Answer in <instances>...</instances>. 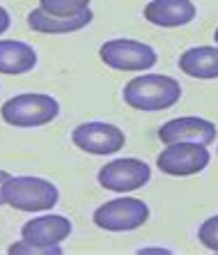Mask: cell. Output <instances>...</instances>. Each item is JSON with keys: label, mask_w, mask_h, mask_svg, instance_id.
<instances>
[{"label": "cell", "mask_w": 218, "mask_h": 255, "mask_svg": "<svg viewBox=\"0 0 218 255\" xmlns=\"http://www.w3.org/2000/svg\"><path fill=\"white\" fill-rule=\"evenodd\" d=\"M74 226L62 214H44L37 219H30L21 228V239L37 246H58L71 235Z\"/></svg>", "instance_id": "30bf717a"}, {"label": "cell", "mask_w": 218, "mask_h": 255, "mask_svg": "<svg viewBox=\"0 0 218 255\" xmlns=\"http://www.w3.org/2000/svg\"><path fill=\"white\" fill-rule=\"evenodd\" d=\"M140 253H170L168 249H140Z\"/></svg>", "instance_id": "ffe728a7"}, {"label": "cell", "mask_w": 218, "mask_h": 255, "mask_svg": "<svg viewBox=\"0 0 218 255\" xmlns=\"http://www.w3.org/2000/svg\"><path fill=\"white\" fill-rule=\"evenodd\" d=\"M216 125L205 118H175L168 120L159 129V140L170 142H198V145H212L216 140Z\"/></svg>", "instance_id": "9c48e42d"}, {"label": "cell", "mask_w": 218, "mask_h": 255, "mask_svg": "<svg viewBox=\"0 0 218 255\" xmlns=\"http://www.w3.org/2000/svg\"><path fill=\"white\" fill-rule=\"evenodd\" d=\"M12 177L7 170H0V205H5V200H2V186H5V182Z\"/></svg>", "instance_id": "d6986e66"}, {"label": "cell", "mask_w": 218, "mask_h": 255, "mask_svg": "<svg viewBox=\"0 0 218 255\" xmlns=\"http://www.w3.org/2000/svg\"><path fill=\"white\" fill-rule=\"evenodd\" d=\"M145 18L159 28H182L195 18L193 0H149L145 5Z\"/></svg>", "instance_id": "8fae6325"}, {"label": "cell", "mask_w": 218, "mask_h": 255, "mask_svg": "<svg viewBox=\"0 0 218 255\" xmlns=\"http://www.w3.org/2000/svg\"><path fill=\"white\" fill-rule=\"evenodd\" d=\"M214 42H216V46H218V28L214 30Z\"/></svg>", "instance_id": "44dd1931"}, {"label": "cell", "mask_w": 218, "mask_h": 255, "mask_svg": "<svg viewBox=\"0 0 218 255\" xmlns=\"http://www.w3.org/2000/svg\"><path fill=\"white\" fill-rule=\"evenodd\" d=\"M122 99L126 106L142 113L168 111L182 99V85L177 78L165 74H142L124 85Z\"/></svg>", "instance_id": "6da1fadb"}, {"label": "cell", "mask_w": 218, "mask_h": 255, "mask_svg": "<svg viewBox=\"0 0 218 255\" xmlns=\"http://www.w3.org/2000/svg\"><path fill=\"white\" fill-rule=\"evenodd\" d=\"M39 7L55 16H78L90 9V0H39Z\"/></svg>", "instance_id": "9a60e30c"}, {"label": "cell", "mask_w": 218, "mask_h": 255, "mask_svg": "<svg viewBox=\"0 0 218 255\" xmlns=\"http://www.w3.org/2000/svg\"><path fill=\"white\" fill-rule=\"evenodd\" d=\"M60 115V104L55 97L41 92H23L7 99L0 106V118L16 129H35L51 125Z\"/></svg>", "instance_id": "3957f363"}, {"label": "cell", "mask_w": 218, "mask_h": 255, "mask_svg": "<svg viewBox=\"0 0 218 255\" xmlns=\"http://www.w3.org/2000/svg\"><path fill=\"white\" fill-rule=\"evenodd\" d=\"M12 25V18H9V12H7L5 7H0V35H5L7 30Z\"/></svg>", "instance_id": "ac0fdd59"}, {"label": "cell", "mask_w": 218, "mask_h": 255, "mask_svg": "<svg viewBox=\"0 0 218 255\" xmlns=\"http://www.w3.org/2000/svg\"><path fill=\"white\" fill-rule=\"evenodd\" d=\"M7 253L12 255H60L62 253V246H37V244H30L25 242V239H21V242L12 244L9 249H7Z\"/></svg>", "instance_id": "e0dca14e"}, {"label": "cell", "mask_w": 218, "mask_h": 255, "mask_svg": "<svg viewBox=\"0 0 218 255\" xmlns=\"http://www.w3.org/2000/svg\"><path fill=\"white\" fill-rule=\"evenodd\" d=\"M216 154H218V147H216Z\"/></svg>", "instance_id": "7402d4cb"}, {"label": "cell", "mask_w": 218, "mask_h": 255, "mask_svg": "<svg viewBox=\"0 0 218 255\" xmlns=\"http://www.w3.org/2000/svg\"><path fill=\"white\" fill-rule=\"evenodd\" d=\"M95 226L106 232H131L149 221V207L140 198H115L95 209Z\"/></svg>", "instance_id": "277c9868"}, {"label": "cell", "mask_w": 218, "mask_h": 255, "mask_svg": "<svg viewBox=\"0 0 218 255\" xmlns=\"http://www.w3.org/2000/svg\"><path fill=\"white\" fill-rule=\"evenodd\" d=\"M37 67V51L18 39H0V74L21 76Z\"/></svg>", "instance_id": "4fadbf2b"}, {"label": "cell", "mask_w": 218, "mask_h": 255, "mask_svg": "<svg viewBox=\"0 0 218 255\" xmlns=\"http://www.w3.org/2000/svg\"><path fill=\"white\" fill-rule=\"evenodd\" d=\"M179 69L191 78H218V46H193L179 55Z\"/></svg>", "instance_id": "5bb4252c"}, {"label": "cell", "mask_w": 218, "mask_h": 255, "mask_svg": "<svg viewBox=\"0 0 218 255\" xmlns=\"http://www.w3.org/2000/svg\"><path fill=\"white\" fill-rule=\"evenodd\" d=\"M99 60L117 71H147L159 62L154 46L138 39H108L99 46Z\"/></svg>", "instance_id": "5b68a950"}, {"label": "cell", "mask_w": 218, "mask_h": 255, "mask_svg": "<svg viewBox=\"0 0 218 255\" xmlns=\"http://www.w3.org/2000/svg\"><path fill=\"white\" fill-rule=\"evenodd\" d=\"M71 140L78 149L88 152L95 156H106V154H115L124 147L126 136L117 125L110 122H83L76 129L71 131Z\"/></svg>", "instance_id": "ba28073f"}, {"label": "cell", "mask_w": 218, "mask_h": 255, "mask_svg": "<svg viewBox=\"0 0 218 255\" xmlns=\"http://www.w3.org/2000/svg\"><path fill=\"white\" fill-rule=\"evenodd\" d=\"M2 200L18 212H48L60 200V191L51 179L16 175L2 186Z\"/></svg>", "instance_id": "7a4b0ae2"}, {"label": "cell", "mask_w": 218, "mask_h": 255, "mask_svg": "<svg viewBox=\"0 0 218 255\" xmlns=\"http://www.w3.org/2000/svg\"><path fill=\"white\" fill-rule=\"evenodd\" d=\"M92 9L78 14V16H55V14L44 12L41 7L32 9L28 14V25L30 30L41 32V35H69V32H78V30L88 28L92 23Z\"/></svg>", "instance_id": "7c38bea8"}, {"label": "cell", "mask_w": 218, "mask_h": 255, "mask_svg": "<svg viewBox=\"0 0 218 255\" xmlns=\"http://www.w3.org/2000/svg\"><path fill=\"white\" fill-rule=\"evenodd\" d=\"M212 161L207 145L198 142H170L156 156V168L170 177H191L202 172Z\"/></svg>", "instance_id": "8992f818"}, {"label": "cell", "mask_w": 218, "mask_h": 255, "mask_svg": "<svg viewBox=\"0 0 218 255\" xmlns=\"http://www.w3.org/2000/svg\"><path fill=\"white\" fill-rule=\"evenodd\" d=\"M198 239H200V244L205 249L218 253V214L202 221V226L198 228Z\"/></svg>", "instance_id": "2e32d148"}, {"label": "cell", "mask_w": 218, "mask_h": 255, "mask_svg": "<svg viewBox=\"0 0 218 255\" xmlns=\"http://www.w3.org/2000/svg\"><path fill=\"white\" fill-rule=\"evenodd\" d=\"M152 179V168L142 159L126 156V159L108 161L106 166H101L97 172V182L101 189L115 191V193H129L138 191Z\"/></svg>", "instance_id": "52a82bcc"}]
</instances>
